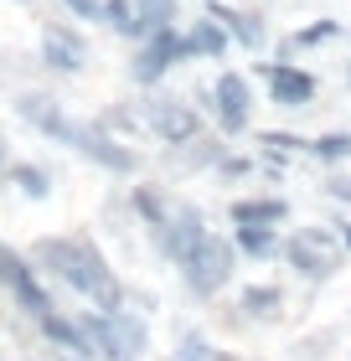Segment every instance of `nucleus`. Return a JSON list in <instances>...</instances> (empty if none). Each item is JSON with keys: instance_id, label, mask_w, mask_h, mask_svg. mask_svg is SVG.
Here are the masks:
<instances>
[{"instance_id": "f257e3e1", "label": "nucleus", "mask_w": 351, "mask_h": 361, "mask_svg": "<svg viewBox=\"0 0 351 361\" xmlns=\"http://www.w3.org/2000/svg\"><path fill=\"white\" fill-rule=\"evenodd\" d=\"M16 114H21V119H26L31 129H42L47 140L68 145V150H78L83 160H93V166H104V171H114V176H129V171L140 166L135 150H124V145L114 140L109 129L68 119V114L57 109V98H47V93H26L21 104H16Z\"/></svg>"}, {"instance_id": "f03ea898", "label": "nucleus", "mask_w": 351, "mask_h": 361, "mask_svg": "<svg viewBox=\"0 0 351 361\" xmlns=\"http://www.w3.org/2000/svg\"><path fill=\"white\" fill-rule=\"evenodd\" d=\"M31 253H37V264H42V269H52L68 289L88 294L98 310H124V289H119V279H114V269L104 264V253H98L88 238H42Z\"/></svg>"}, {"instance_id": "7ed1b4c3", "label": "nucleus", "mask_w": 351, "mask_h": 361, "mask_svg": "<svg viewBox=\"0 0 351 361\" xmlns=\"http://www.w3.org/2000/svg\"><path fill=\"white\" fill-rule=\"evenodd\" d=\"M135 212L150 222V233H155L160 253H165V258H176V264H181V258H186L202 238H207L202 212L186 207V202H171V196H160V191H150V186L135 191Z\"/></svg>"}, {"instance_id": "20e7f679", "label": "nucleus", "mask_w": 351, "mask_h": 361, "mask_svg": "<svg viewBox=\"0 0 351 361\" xmlns=\"http://www.w3.org/2000/svg\"><path fill=\"white\" fill-rule=\"evenodd\" d=\"M78 325L88 331L93 356H104V361H135L145 351V325L135 315H124V310H98V315H83Z\"/></svg>"}, {"instance_id": "39448f33", "label": "nucleus", "mask_w": 351, "mask_h": 361, "mask_svg": "<svg viewBox=\"0 0 351 361\" xmlns=\"http://www.w3.org/2000/svg\"><path fill=\"white\" fill-rule=\"evenodd\" d=\"M181 274H186V289L207 300V294H217V289H222L227 279H232V248H227L222 238H212V233H207L186 258H181Z\"/></svg>"}, {"instance_id": "423d86ee", "label": "nucleus", "mask_w": 351, "mask_h": 361, "mask_svg": "<svg viewBox=\"0 0 351 361\" xmlns=\"http://www.w3.org/2000/svg\"><path fill=\"white\" fill-rule=\"evenodd\" d=\"M0 284L11 289V300L21 305V310H26L31 320H42L47 310H52V294L42 289V279H37V269H31V264H26L21 253H11L6 243H0Z\"/></svg>"}, {"instance_id": "0eeeda50", "label": "nucleus", "mask_w": 351, "mask_h": 361, "mask_svg": "<svg viewBox=\"0 0 351 361\" xmlns=\"http://www.w3.org/2000/svg\"><path fill=\"white\" fill-rule=\"evenodd\" d=\"M186 52H191V47H186V37H181L176 26H155L150 42L140 47V57H135V83H160Z\"/></svg>"}, {"instance_id": "6e6552de", "label": "nucleus", "mask_w": 351, "mask_h": 361, "mask_svg": "<svg viewBox=\"0 0 351 361\" xmlns=\"http://www.w3.org/2000/svg\"><path fill=\"white\" fill-rule=\"evenodd\" d=\"M336 238L331 233H321V227H310V233H299V238H290L284 243V258H290V264L299 269L315 284V279H331V264H336Z\"/></svg>"}, {"instance_id": "1a4fd4ad", "label": "nucleus", "mask_w": 351, "mask_h": 361, "mask_svg": "<svg viewBox=\"0 0 351 361\" xmlns=\"http://www.w3.org/2000/svg\"><path fill=\"white\" fill-rule=\"evenodd\" d=\"M212 109H217V119H222L227 135L248 129V109H254V93H248V83H243L238 73H222V78H217V88H212Z\"/></svg>"}, {"instance_id": "9d476101", "label": "nucleus", "mask_w": 351, "mask_h": 361, "mask_svg": "<svg viewBox=\"0 0 351 361\" xmlns=\"http://www.w3.org/2000/svg\"><path fill=\"white\" fill-rule=\"evenodd\" d=\"M42 62L52 73H78L83 62H88V47H83V37L68 31V26H47L42 31Z\"/></svg>"}, {"instance_id": "9b49d317", "label": "nucleus", "mask_w": 351, "mask_h": 361, "mask_svg": "<svg viewBox=\"0 0 351 361\" xmlns=\"http://www.w3.org/2000/svg\"><path fill=\"white\" fill-rule=\"evenodd\" d=\"M150 129H155L165 145H191L202 124H196V114L181 104V98H160V104L150 109Z\"/></svg>"}, {"instance_id": "f8f14e48", "label": "nucleus", "mask_w": 351, "mask_h": 361, "mask_svg": "<svg viewBox=\"0 0 351 361\" xmlns=\"http://www.w3.org/2000/svg\"><path fill=\"white\" fill-rule=\"evenodd\" d=\"M263 78H269V93H274V104L284 109H305L310 98H315V78L310 73H299V68H274V62H263Z\"/></svg>"}, {"instance_id": "ddd939ff", "label": "nucleus", "mask_w": 351, "mask_h": 361, "mask_svg": "<svg viewBox=\"0 0 351 361\" xmlns=\"http://www.w3.org/2000/svg\"><path fill=\"white\" fill-rule=\"evenodd\" d=\"M207 16H212V21H222V31H227V37H238L248 52H254V47H263V26H258L248 11L222 6V0H207Z\"/></svg>"}, {"instance_id": "4468645a", "label": "nucleus", "mask_w": 351, "mask_h": 361, "mask_svg": "<svg viewBox=\"0 0 351 361\" xmlns=\"http://www.w3.org/2000/svg\"><path fill=\"white\" fill-rule=\"evenodd\" d=\"M37 325H42V336H47V341H57L62 351H73V356H93V341H88V331H83L78 320H62L57 310H47Z\"/></svg>"}, {"instance_id": "2eb2a0df", "label": "nucleus", "mask_w": 351, "mask_h": 361, "mask_svg": "<svg viewBox=\"0 0 351 361\" xmlns=\"http://www.w3.org/2000/svg\"><path fill=\"white\" fill-rule=\"evenodd\" d=\"M284 202H274V196H243V202H232V227L238 222H284Z\"/></svg>"}, {"instance_id": "dca6fc26", "label": "nucleus", "mask_w": 351, "mask_h": 361, "mask_svg": "<svg viewBox=\"0 0 351 361\" xmlns=\"http://www.w3.org/2000/svg\"><path fill=\"white\" fill-rule=\"evenodd\" d=\"M104 21L119 31V37H150L145 21H140V6H135V0H104Z\"/></svg>"}, {"instance_id": "f3484780", "label": "nucleus", "mask_w": 351, "mask_h": 361, "mask_svg": "<svg viewBox=\"0 0 351 361\" xmlns=\"http://www.w3.org/2000/svg\"><path fill=\"white\" fill-rule=\"evenodd\" d=\"M186 47H191V52H202V57H222V52H227V31H222V21H212V16H207V21H196L191 37H186Z\"/></svg>"}, {"instance_id": "a211bd4d", "label": "nucleus", "mask_w": 351, "mask_h": 361, "mask_svg": "<svg viewBox=\"0 0 351 361\" xmlns=\"http://www.w3.org/2000/svg\"><path fill=\"white\" fill-rule=\"evenodd\" d=\"M238 248H243V253H254V258L279 253V233H274L269 222H238Z\"/></svg>"}, {"instance_id": "6ab92c4d", "label": "nucleus", "mask_w": 351, "mask_h": 361, "mask_svg": "<svg viewBox=\"0 0 351 361\" xmlns=\"http://www.w3.org/2000/svg\"><path fill=\"white\" fill-rule=\"evenodd\" d=\"M11 180L31 196V202H42V196L52 191V180H47V171H42V166H11Z\"/></svg>"}, {"instance_id": "aec40b11", "label": "nucleus", "mask_w": 351, "mask_h": 361, "mask_svg": "<svg viewBox=\"0 0 351 361\" xmlns=\"http://www.w3.org/2000/svg\"><path fill=\"white\" fill-rule=\"evenodd\" d=\"M135 6H140V21H145V31L171 26V21H176V0H135Z\"/></svg>"}, {"instance_id": "412c9836", "label": "nucleus", "mask_w": 351, "mask_h": 361, "mask_svg": "<svg viewBox=\"0 0 351 361\" xmlns=\"http://www.w3.org/2000/svg\"><path fill=\"white\" fill-rule=\"evenodd\" d=\"M310 155L326 160V166H331V160H346L351 155V135H321V140H310Z\"/></svg>"}, {"instance_id": "4be33fe9", "label": "nucleus", "mask_w": 351, "mask_h": 361, "mask_svg": "<svg viewBox=\"0 0 351 361\" xmlns=\"http://www.w3.org/2000/svg\"><path fill=\"white\" fill-rule=\"evenodd\" d=\"M171 361H227V356H222V351H212L196 331H186V336H181V351H176Z\"/></svg>"}, {"instance_id": "5701e85b", "label": "nucleus", "mask_w": 351, "mask_h": 361, "mask_svg": "<svg viewBox=\"0 0 351 361\" xmlns=\"http://www.w3.org/2000/svg\"><path fill=\"white\" fill-rule=\"evenodd\" d=\"M243 310H254V315H274V310H279V289H243Z\"/></svg>"}, {"instance_id": "b1692460", "label": "nucleus", "mask_w": 351, "mask_h": 361, "mask_svg": "<svg viewBox=\"0 0 351 361\" xmlns=\"http://www.w3.org/2000/svg\"><path fill=\"white\" fill-rule=\"evenodd\" d=\"M336 31H341L336 21H315V26H305V31H299L295 42H299V47H315V42H331V37H336Z\"/></svg>"}, {"instance_id": "393cba45", "label": "nucleus", "mask_w": 351, "mask_h": 361, "mask_svg": "<svg viewBox=\"0 0 351 361\" xmlns=\"http://www.w3.org/2000/svg\"><path fill=\"white\" fill-rule=\"evenodd\" d=\"M78 21H104V0H62Z\"/></svg>"}, {"instance_id": "a878e982", "label": "nucleus", "mask_w": 351, "mask_h": 361, "mask_svg": "<svg viewBox=\"0 0 351 361\" xmlns=\"http://www.w3.org/2000/svg\"><path fill=\"white\" fill-rule=\"evenodd\" d=\"M331 196H336V202H351V180L346 176H336V180H331V186H326Z\"/></svg>"}, {"instance_id": "bb28decb", "label": "nucleus", "mask_w": 351, "mask_h": 361, "mask_svg": "<svg viewBox=\"0 0 351 361\" xmlns=\"http://www.w3.org/2000/svg\"><path fill=\"white\" fill-rule=\"evenodd\" d=\"M341 243H346V248H351V227H346V238H341Z\"/></svg>"}, {"instance_id": "cd10ccee", "label": "nucleus", "mask_w": 351, "mask_h": 361, "mask_svg": "<svg viewBox=\"0 0 351 361\" xmlns=\"http://www.w3.org/2000/svg\"><path fill=\"white\" fill-rule=\"evenodd\" d=\"M0 171H6V150H0Z\"/></svg>"}]
</instances>
